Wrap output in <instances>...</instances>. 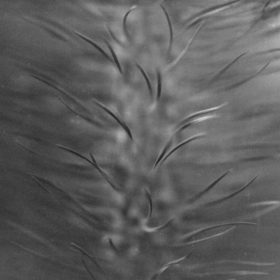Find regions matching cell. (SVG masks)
Instances as JSON below:
<instances>
[{
  "label": "cell",
  "mask_w": 280,
  "mask_h": 280,
  "mask_svg": "<svg viewBox=\"0 0 280 280\" xmlns=\"http://www.w3.org/2000/svg\"><path fill=\"white\" fill-rule=\"evenodd\" d=\"M136 8V7H133L132 8H131V9H130V10H129L128 11V12L125 14V15L124 17V18H123V29H124V30L126 36H127V37L128 39H129V34L127 30V20L128 16L130 15V14L134 10H135Z\"/></svg>",
  "instance_id": "cell-7"
},
{
  "label": "cell",
  "mask_w": 280,
  "mask_h": 280,
  "mask_svg": "<svg viewBox=\"0 0 280 280\" xmlns=\"http://www.w3.org/2000/svg\"><path fill=\"white\" fill-rule=\"evenodd\" d=\"M161 7L162 8V9L163 10L165 14V15L166 16V17L167 18L168 24L169 25V30H170V44H169V54H170L171 50L172 47V42L173 40V30L172 26L171 23V21H170V18L169 17V16L167 11L165 9L164 7L162 6V5H161Z\"/></svg>",
  "instance_id": "cell-4"
},
{
  "label": "cell",
  "mask_w": 280,
  "mask_h": 280,
  "mask_svg": "<svg viewBox=\"0 0 280 280\" xmlns=\"http://www.w3.org/2000/svg\"><path fill=\"white\" fill-rule=\"evenodd\" d=\"M192 124V123H189V124H188L186 125H184V127L181 128L179 130V131H178V133H180V132H181L182 130H184V129H185L186 128L189 127Z\"/></svg>",
  "instance_id": "cell-13"
},
{
  "label": "cell",
  "mask_w": 280,
  "mask_h": 280,
  "mask_svg": "<svg viewBox=\"0 0 280 280\" xmlns=\"http://www.w3.org/2000/svg\"><path fill=\"white\" fill-rule=\"evenodd\" d=\"M157 77V100L159 101L160 99L161 92V77L160 72L159 70H156Z\"/></svg>",
  "instance_id": "cell-8"
},
{
  "label": "cell",
  "mask_w": 280,
  "mask_h": 280,
  "mask_svg": "<svg viewBox=\"0 0 280 280\" xmlns=\"http://www.w3.org/2000/svg\"><path fill=\"white\" fill-rule=\"evenodd\" d=\"M75 33L76 35L79 36V37L87 42V43L89 44H91L92 46H94L95 49H96L98 51H99L103 56H104L106 58L108 59L110 62L113 63V61L110 57V56L107 54V53H106L105 50L102 48H101L96 43H95L94 42L90 40V39L89 38L85 37V36L80 35L79 33L77 32H75Z\"/></svg>",
  "instance_id": "cell-3"
},
{
  "label": "cell",
  "mask_w": 280,
  "mask_h": 280,
  "mask_svg": "<svg viewBox=\"0 0 280 280\" xmlns=\"http://www.w3.org/2000/svg\"><path fill=\"white\" fill-rule=\"evenodd\" d=\"M172 141L173 140L172 139H171L170 140L169 142H168V143L166 145V146L165 147L163 151H162V152L160 156L158 158L157 160V161H156L154 167L156 168V166H157L159 164V162H160V161L161 160V159L163 158L164 155H165V154H166L167 151L169 149V148L170 147L171 145L172 144Z\"/></svg>",
  "instance_id": "cell-10"
},
{
  "label": "cell",
  "mask_w": 280,
  "mask_h": 280,
  "mask_svg": "<svg viewBox=\"0 0 280 280\" xmlns=\"http://www.w3.org/2000/svg\"><path fill=\"white\" fill-rule=\"evenodd\" d=\"M202 137V136H195L194 137H193V138H190L188 140H187V141H185L183 142H182V143L180 144H179V145L177 146V147H176L175 148H174V149L172 150L170 152L169 154H168V155L166 156L164 158L163 160H162V162H163L165 161H166V159H167L175 151H176V150H177L179 148L183 146L184 145H186V144L188 143H189L190 142H191L192 141H194V140H195V139H197L201 138V137Z\"/></svg>",
  "instance_id": "cell-6"
},
{
  "label": "cell",
  "mask_w": 280,
  "mask_h": 280,
  "mask_svg": "<svg viewBox=\"0 0 280 280\" xmlns=\"http://www.w3.org/2000/svg\"><path fill=\"white\" fill-rule=\"evenodd\" d=\"M105 42L106 45H107L109 50H110L112 57H113V58L114 62L115 63L118 69L119 70L120 73L122 74L123 71L121 66H120L118 58L116 54L115 53L113 47H112L110 44H109L107 41L105 40Z\"/></svg>",
  "instance_id": "cell-5"
},
{
  "label": "cell",
  "mask_w": 280,
  "mask_h": 280,
  "mask_svg": "<svg viewBox=\"0 0 280 280\" xmlns=\"http://www.w3.org/2000/svg\"><path fill=\"white\" fill-rule=\"evenodd\" d=\"M136 66H137V67H138V68L140 70V71L141 72L143 76V77H144L146 81L147 85L148 87V89H149V91H150V95L151 97H152V96H153L152 90V86H151V84L150 82L149 79H148V77H147V76L146 74L145 73V72L143 69L141 67V66L139 65L138 64H136Z\"/></svg>",
  "instance_id": "cell-9"
},
{
  "label": "cell",
  "mask_w": 280,
  "mask_h": 280,
  "mask_svg": "<svg viewBox=\"0 0 280 280\" xmlns=\"http://www.w3.org/2000/svg\"><path fill=\"white\" fill-rule=\"evenodd\" d=\"M107 28L108 30L109 31V33H110V34L111 35L112 37L114 39V40L115 41H116V43H117L118 44H120V45L123 46V45H122V43H121V42L119 41V40H118V39L116 38V36H115L113 32V31H112L111 30L110 27H109V26H107Z\"/></svg>",
  "instance_id": "cell-12"
},
{
  "label": "cell",
  "mask_w": 280,
  "mask_h": 280,
  "mask_svg": "<svg viewBox=\"0 0 280 280\" xmlns=\"http://www.w3.org/2000/svg\"><path fill=\"white\" fill-rule=\"evenodd\" d=\"M49 100V105H51L52 107H54V108L59 109H63V103H61L59 100L56 99H50Z\"/></svg>",
  "instance_id": "cell-11"
},
{
  "label": "cell",
  "mask_w": 280,
  "mask_h": 280,
  "mask_svg": "<svg viewBox=\"0 0 280 280\" xmlns=\"http://www.w3.org/2000/svg\"><path fill=\"white\" fill-rule=\"evenodd\" d=\"M96 104L100 108H102L103 110L108 113L109 115L113 118L116 121L119 123V124L121 126L122 128L124 129L126 133L128 134V135L132 141H133V138L132 134L130 130V129L128 127L127 125L125 123L121 120V119L119 118L116 115L113 113V112L110 111L108 108L105 107V106L99 103L95 102Z\"/></svg>",
  "instance_id": "cell-1"
},
{
  "label": "cell",
  "mask_w": 280,
  "mask_h": 280,
  "mask_svg": "<svg viewBox=\"0 0 280 280\" xmlns=\"http://www.w3.org/2000/svg\"><path fill=\"white\" fill-rule=\"evenodd\" d=\"M73 154L74 155L77 156L78 157H79L89 162V163L91 164L92 166H94L95 168V169H96L98 171V172H100V175H101L103 176V178L105 179V180L107 181V182H108V183L112 187H114V185L110 180V179H109L108 176L106 175V174L101 169L100 167L98 166L96 161L95 160L94 156H93V155H92V153H90V155L91 158L92 159V161L93 162L90 161L89 159L86 158V157L81 155H80V154L74 152Z\"/></svg>",
  "instance_id": "cell-2"
}]
</instances>
